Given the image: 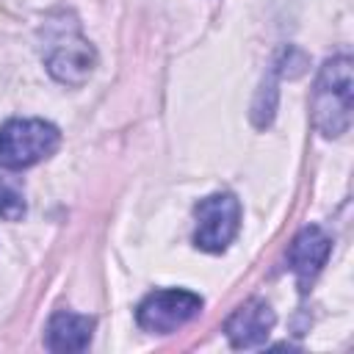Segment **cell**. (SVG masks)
Listing matches in <instances>:
<instances>
[{
  "instance_id": "obj_1",
  "label": "cell",
  "mask_w": 354,
  "mask_h": 354,
  "mask_svg": "<svg viewBox=\"0 0 354 354\" xmlns=\"http://www.w3.org/2000/svg\"><path fill=\"white\" fill-rule=\"evenodd\" d=\"M354 77H351V58L335 55L324 61L315 86H313V122L324 138H337L351 124L354 108Z\"/></svg>"
},
{
  "instance_id": "obj_2",
  "label": "cell",
  "mask_w": 354,
  "mask_h": 354,
  "mask_svg": "<svg viewBox=\"0 0 354 354\" xmlns=\"http://www.w3.org/2000/svg\"><path fill=\"white\" fill-rule=\"evenodd\" d=\"M61 144V133L55 124L44 119H8L0 127V166L6 169H28L44 158H50Z\"/></svg>"
},
{
  "instance_id": "obj_3",
  "label": "cell",
  "mask_w": 354,
  "mask_h": 354,
  "mask_svg": "<svg viewBox=\"0 0 354 354\" xmlns=\"http://www.w3.org/2000/svg\"><path fill=\"white\" fill-rule=\"evenodd\" d=\"M199 310H202L199 293L185 288H163L141 299V304L136 307V321L147 332L169 335L177 326L188 324L194 315H199Z\"/></svg>"
},
{
  "instance_id": "obj_4",
  "label": "cell",
  "mask_w": 354,
  "mask_h": 354,
  "mask_svg": "<svg viewBox=\"0 0 354 354\" xmlns=\"http://www.w3.org/2000/svg\"><path fill=\"white\" fill-rule=\"evenodd\" d=\"M196 232L194 243L202 252H224L241 227V205L232 194H210L196 205Z\"/></svg>"
},
{
  "instance_id": "obj_5",
  "label": "cell",
  "mask_w": 354,
  "mask_h": 354,
  "mask_svg": "<svg viewBox=\"0 0 354 354\" xmlns=\"http://www.w3.org/2000/svg\"><path fill=\"white\" fill-rule=\"evenodd\" d=\"M329 252H332V238H329L318 224L301 227V230L296 232V238L290 241V249H288V266H290V271L296 274L301 293H304V290L310 288V282L318 277V271L324 268Z\"/></svg>"
},
{
  "instance_id": "obj_6",
  "label": "cell",
  "mask_w": 354,
  "mask_h": 354,
  "mask_svg": "<svg viewBox=\"0 0 354 354\" xmlns=\"http://www.w3.org/2000/svg\"><path fill=\"white\" fill-rule=\"evenodd\" d=\"M274 324H277V315L271 304L263 299H249L238 310H232V315L224 324V332L232 348H254L268 340Z\"/></svg>"
},
{
  "instance_id": "obj_7",
  "label": "cell",
  "mask_w": 354,
  "mask_h": 354,
  "mask_svg": "<svg viewBox=\"0 0 354 354\" xmlns=\"http://www.w3.org/2000/svg\"><path fill=\"white\" fill-rule=\"evenodd\" d=\"M94 61H97V55H94L91 44L83 36H77V33H72L66 39H58L53 44V50L47 53V69H50V75L58 83H66V86L86 83L88 75H91V69H94Z\"/></svg>"
},
{
  "instance_id": "obj_8",
  "label": "cell",
  "mask_w": 354,
  "mask_h": 354,
  "mask_svg": "<svg viewBox=\"0 0 354 354\" xmlns=\"http://www.w3.org/2000/svg\"><path fill=\"white\" fill-rule=\"evenodd\" d=\"M91 332H94V318L77 315V313H69V310H58L47 321L44 343L55 354L86 351L88 343H91Z\"/></svg>"
},
{
  "instance_id": "obj_9",
  "label": "cell",
  "mask_w": 354,
  "mask_h": 354,
  "mask_svg": "<svg viewBox=\"0 0 354 354\" xmlns=\"http://www.w3.org/2000/svg\"><path fill=\"white\" fill-rule=\"evenodd\" d=\"M25 210H28V205H25V191H22V185H19L11 174L0 171V218L17 221V218L25 216Z\"/></svg>"
}]
</instances>
